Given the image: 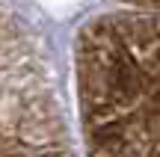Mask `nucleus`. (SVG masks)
Here are the masks:
<instances>
[{"instance_id": "f257e3e1", "label": "nucleus", "mask_w": 160, "mask_h": 157, "mask_svg": "<svg viewBox=\"0 0 160 157\" xmlns=\"http://www.w3.org/2000/svg\"><path fill=\"white\" fill-rule=\"evenodd\" d=\"M0 157H65L48 62L0 0Z\"/></svg>"}, {"instance_id": "f03ea898", "label": "nucleus", "mask_w": 160, "mask_h": 157, "mask_svg": "<svg viewBox=\"0 0 160 157\" xmlns=\"http://www.w3.org/2000/svg\"><path fill=\"white\" fill-rule=\"evenodd\" d=\"M122 3H131L133 9H145V12H160V0H122Z\"/></svg>"}]
</instances>
